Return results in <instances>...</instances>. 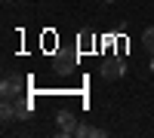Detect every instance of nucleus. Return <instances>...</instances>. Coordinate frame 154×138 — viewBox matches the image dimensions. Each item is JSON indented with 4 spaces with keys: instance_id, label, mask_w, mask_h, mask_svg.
Returning <instances> with one entry per match:
<instances>
[{
    "instance_id": "0eeeda50",
    "label": "nucleus",
    "mask_w": 154,
    "mask_h": 138,
    "mask_svg": "<svg viewBox=\"0 0 154 138\" xmlns=\"http://www.w3.org/2000/svg\"><path fill=\"white\" fill-rule=\"evenodd\" d=\"M105 3H114V0H105Z\"/></svg>"
},
{
    "instance_id": "20e7f679",
    "label": "nucleus",
    "mask_w": 154,
    "mask_h": 138,
    "mask_svg": "<svg viewBox=\"0 0 154 138\" xmlns=\"http://www.w3.org/2000/svg\"><path fill=\"white\" fill-rule=\"evenodd\" d=\"M77 135H80V138H102V135H105V129L93 126V123H80V126H77Z\"/></svg>"
},
{
    "instance_id": "7ed1b4c3",
    "label": "nucleus",
    "mask_w": 154,
    "mask_h": 138,
    "mask_svg": "<svg viewBox=\"0 0 154 138\" xmlns=\"http://www.w3.org/2000/svg\"><path fill=\"white\" fill-rule=\"evenodd\" d=\"M126 74V68H123V61L117 58V61H105L102 65V80H120Z\"/></svg>"
},
{
    "instance_id": "39448f33",
    "label": "nucleus",
    "mask_w": 154,
    "mask_h": 138,
    "mask_svg": "<svg viewBox=\"0 0 154 138\" xmlns=\"http://www.w3.org/2000/svg\"><path fill=\"white\" fill-rule=\"evenodd\" d=\"M142 49L154 55V25H151V28H145V34H142Z\"/></svg>"
},
{
    "instance_id": "423d86ee",
    "label": "nucleus",
    "mask_w": 154,
    "mask_h": 138,
    "mask_svg": "<svg viewBox=\"0 0 154 138\" xmlns=\"http://www.w3.org/2000/svg\"><path fill=\"white\" fill-rule=\"evenodd\" d=\"M151 74H154V55H151Z\"/></svg>"
},
{
    "instance_id": "f03ea898",
    "label": "nucleus",
    "mask_w": 154,
    "mask_h": 138,
    "mask_svg": "<svg viewBox=\"0 0 154 138\" xmlns=\"http://www.w3.org/2000/svg\"><path fill=\"white\" fill-rule=\"evenodd\" d=\"M77 117H74V110H62L59 114V132L62 135H77Z\"/></svg>"
},
{
    "instance_id": "f257e3e1",
    "label": "nucleus",
    "mask_w": 154,
    "mask_h": 138,
    "mask_svg": "<svg viewBox=\"0 0 154 138\" xmlns=\"http://www.w3.org/2000/svg\"><path fill=\"white\" fill-rule=\"evenodd\" d=\"M22 80L16 77V74H6V77H3V83H0V95H3V98H16L19 92H22Z\"/></svg>"
}]
</instances>
